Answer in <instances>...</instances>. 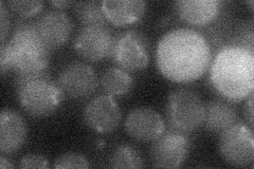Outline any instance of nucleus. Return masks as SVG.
I'll return each mask as SVG.
<instances>
[{"mask_svg":"<svg viewBox=\"0 0 254 169\" xmlns=\"http://www.w3.org/2000/svg\"><path fill=\"white\" fill-rule=\"evenodd\" d=\"M157 66L162 75L175 83H190L210 68L211 46L206 38L192 29H175L159 40Z\"/></svg>","mask_w":254,"mask_h":169,"instance_id":"obj_1","label":"nucleus"},{"mask_svg":"<svg viewBox=\"0 0 254 169\" xmlns=\"http://www.w3.org/2000/svg\"><path fill=\"white\" fill-rule=\"evenodd\" d=\"M210 66L211 85L221 98L238 102L253 93L254 54L250 51L232 45L225 47Z\"/></svg>","mask_w":254,"mask_h":169,"instance_id":"obj_2","label":"nucleus"},{"mask_svg":"<svg viewBox=\"0 0 254 169\" xmlns=\"http://www.w3.org/2000/svg\"><path fill=\"white\" fill-rule=\"evenodd\" d=\"M51 49L39 36L35 21H21L14 28L7 43H1V74L14 71L16 75L34 74L47 71Z\"/></svg>","mask_w":254,"mask_h":169,"instance_id":"obj_3","label":"nucleus"},{"mask_svg":"<svg viewBox=\"0 0 254 169\" xmlns=\"http://www.w3.org/2000/svg\"><path fill=\"white\" fill-rule=\"evenodd\" d=\"M15 88L20 106L34 117L51 115L65 98L58 82L50 78L48 71L16 75Z\"/></svg>","mask_w":254,"mask_h":169,"instance_id":"obj_4","label":"nucleus"},{"mask_svg":"<svg viewBox=\"0 0 254 169\" xmlns=\"http://www.w3.org/2000/svg\"><path fill=\"white\" fill-rule=\"evenodd\" d=\"M165 117L171 129L188 134L194 132L202 127L204 103L194 90L177 88L169 95Z\"/></svg>","mask_w":254,"mask_h":169,"instance_id":"obj_5","label":"nucleus"},{"mask_svg":"<svg viewBox=\"0 0 254 169\" xmlns=\"http://www.w3.org/2000/svg\"><path fill=\"white\" fill-rule=\"evenodd\" d=\"M149 43L146 36L136 30H127L115 35L110 57L127 72L145 69L149 62Z\"/></svg>","mask_w":254,"mask_h":169,"instance_id":"obj_6","label":"nucleus"},{"mask_svg":"<svg viewBox=\"0 0 254 169\" xmlns=\"http://www.w3.org/2000/svg\"><path fill=\"white\" fill-rule=\"evenodd\" d=\"M218 150L221 158L232 166L244 167L252 164L254 139L252 128L238 122L219 134Z\"/></svg>","mask_w":254,"mask_h":169,"instance_id":"obj_7","label":"nucleus"},{"mask_svg":"<svg viewBox=\"0 0 254 169\" xmlns=\"http://www.w3.org/2000/svg\"><path fill=\"white\" fill-rule=\"evenodd\" d=\"M190 149L188 133L168 128L152 142L150 159L154 167L178 168L185 163Z\"/></svg>","mask_w":254,"mask_h":169,"instance_id":"obj_8","label":"nucleus"},{"mask_svg":"<svg viewBox=\"0 0 254 169\" xmlns=\"http://www.w3.org/2000/svg\"><path fill=\"white\" fill-rule=\"evenodd\" d=\"M58 84L70 99H86L98 89L100 80L94 69L83 61H72L63 68Z\"/></svg>","mask_w":254,"mask_h":169,"instance_id":"obj_9","label":"nucleus"},{"mask_svg":"<svg viewBox=\"0 0 254 169\" xmlns=\"http://www.w3.org/2000/svg\"><path fill=\"white\" fill-rule=\"evenodd\" d=\"M115 42L111 30L103 26H86L78 31L73 47L82 58L97 62L110 57Z\"/></svg>","mask_w":254,"mask_h":169,"instance_id":"obj_10","label":"nucleus"},{"mask_svg":"<svg viewBox=\"0 0 254 169\" xmlns=\"http://www.w3.org/2000/svg\"><path fill=\"white\" fill-rule=\"evenodd\" d=\"M83 118L90 129L100 133H108L116 130L120 125L122 111L113 96L103 94L86 105Z\"/></svg>","mask_w":254,"mask_h":169,"instance_id":"obj_11","label":"nucleus"},{"mask_svg":"<svg viewBox=\"0 0 254 169\" xmlns=\"http://www.w3.org/2000/svg\"><path fill=\"white\" fill-rule=\"evenodd\" d=\"M124 127L131 139L140 142H153L165 130V120L153 108L138 107L127 114Z\"/></svg>","mask_w":254,"mask_h":169,"instance_id":"obj_12","label":"nucleus"},{"mask_svg":"<svg viewBox=\"0 0 254 169\" xmlns=\"http://www.w3.org/2000/svg\"><path fill=\"white\" fill-rule=\"evenodd\" d=\"M39 36L51 50L65 45L73 31V23L62 10H49L35 21Z\"/></svg>","mask_w":254,"mask_h":169,"instance_id":"obj_13","label":"nucleus"},{"mask_svg":"<svg viewBox=\"0 0 254 169\" xmlns=\"http://www.w3.org/2000/svg\"><path fill=\"white\" fill-rule=\"evenodd\" d=\"M28 127L22 116L13 109H3L0 114V151L3 156L17 152L25 144Z\"/></svg>","mask_w":254,"mask_h":169,"instance_id":"obj_14","label":"nucleus"},{"mask_svg":"<svg viewBox=\"0 0 254 169\" xmlns=\"http://www.w3.org/2000/svg\"><path fill=\"white\" fill-rule=\"evenodd\" d=\"M174 5L179 17L188 25L203 27L218 17L222 2L219 0H179Z\"/></svg>","mask_w":254,"mask_h":169,"instance_id":"obj_15","label":"nucleus"},{"mask_svg":"<svg viewBox=\"0 0 254 169\" xmlns=\"http://www.w3.org/2000/svg\"><path fill=\"white\" fill-rule=\"evenodd\" d=\"M238 122H240V115L231 101L218 98L210 100L204 104L202 126L205 130L220 134Z\"/></svg>","mask_w":254,"mask_h":169,"instance_id":"obj_16","label":"nucleus"},{"mask_svg":"<svg viewBox=\"0 0 254 169\" xmlns=\"http://www.w3.org/2000/svg\"><path fill=\"white\" fill-rule=\"evenodd\" d=\"M103 11L107 21L118 27L132 25L145 14L147 3L143 0H104Z\"/></svg>","mask_w":254,"mask_h":169,"instance_id":"obj_17","label":"nucleus"},{"mask_svg":"<svg viewBox=\"0 0 254 169\" xmlns=\"http://www.w3.org/2000/svg\"><path fill=\"white\" fill-rule=\"evenodd\" d=\"M100 85L102 90L109 96H124L131 91L133 79L129 72L119 67H113L103 72Z\"/></svg>","mask_w":254,"mask_h":169,"instance_id":"obj_18","label":"nucleus"},{"mask_svg":"<svg viewBox=\"0 0 254 169\" xmlns=\"http://www.w3.org/2000/svg\"><path fill=\"white\" fill-rule=\"evenodd\" d=\"M74 12L83 27L103 26L107 22L106 16L103 11L102 1H98V0L76 2L74 4Z\"/></svg>","mask_w":254,"mask_h":169,"instance_id":"obj_19","label":"nucleus"},{"mask_svg":"<svg viewBox=\"0 0 254 169\" xmlns=\"http://www.w3.org/2000/svg\"><path fill=\"white\" fill-rule=\"evenodd\" d=\"M111 168L138 169L144 166V161L139 150L130 145L123 144L118 146L109 159Z\"/></svg>","mask_w":254,"mask_h":169,"instance_id":"obj_20","label":"nucleus"},{"mask_svg":"<svg viewBox=\"0 0 254 169\" xmlns=\"http://www.w3.org/2000/svg\"><path fill=\"white\" fill-rule=\"evenodd\" d=\"M7 9L12 11L14 14L20 16L22 18L32 17L41 12L44 7V1H9L5 3Z\"/></svg>","mask_w":254,"mask_h":169,"instance_id":"obj_21","label":"nucleus"},{"mask_svg":"<svg viewBox=\"0 0 254 169\" xmlns=\"http://www.w3.org/2000/svg\"><path fill=\"white\" fill-rule=\"evenodd\" d=\"M54 168H89L90 165L87 159L79 155L74 154V152H68V154H64L55 160Z\"/></svg>","mask_w":254,"mask_h":169,"instance_id":"obj_22","label":"nucleus"},{"mask_svg":"<svg viewBox=\"0 0 254 169\" xmlns=\"http://www.w3.org/2000/svg\"><path fill=\"white\" fill-rule=\"evenodd\" d=\"M48 160L42 155H27L20 160V168H48Z\"/></svg>","mask_w":254,"mask_h":169,"instance_id":"obj_23","label":"nucleus"},{"mask_svg":"<svg viewBox=\"0 0 254 169\" xmlns=\"http://www.w3.org/2000/svg\"><path fill=\"white\" fill-rule=\"evenodd\" d=\"M0 25H1V43H4L10 27L9 9L4 2L0 3Z\"/></svg>","mask_w":254,"mask_h":169,"instance_id":"obj_24","label":"nucleus"},{"mask_svg":"<svg viewBox=\"0 0 254 169\" xmlns=\"http://www.w3.org/2000/svg\"><path fill=\"white\" fill-rule=\"evenodd\" d=\"M245 117L248 120L249 126L253 127V93H251L245 105Z\"/></svg>","mask_w":254,"mask_h":169,"instance_id":"obj_25","label":"nucleus"},{"mask_svg":"<svg viewBox=\"0 0 254 169\" xmlns=\"http://www.w3.org/2000/svg\"><path fill=\"white\" fill-rule=\"evenodd\" d=\"M50 3L54 6H57L58 10H61V9H65V7L71 5L73 2L72 1H51Z\"/></svg>","mask_w":254,"mask_h":169,"instance_id":"obj_26","label":"nucleus"},{"mask_svg":"<svg viewBox=\"0 0 254 169\" xmlns=\"http://www.w3.org/2000/svg\"><path fill=\"white\" fill-rule=\"evenodd\" d=\"M0 167H1L2 169H5V168H13L14 165L12 163H10L9 161H7L5 159V156L1 155V157H0Z\"/></svg>","mask_w":254,"mask_h":169,"instance_id":"obj_27","label":"nucleus"}]
</instances>
